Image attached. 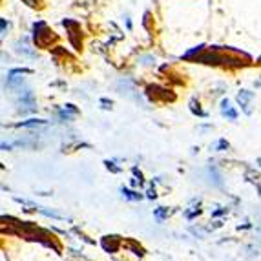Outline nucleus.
<instances>
[{
  "label": "nucleus",
  "instance_id": "nucleus-1",
  "mask_svg": "<svg viewBox=\"0 0 261 261\" xmlns=\"http://www.w3.org/2000/svg\"><path fill=\"white\" fill-rule=\"evenodd\" d=\"M221 114L225 115V117L230 119V121H236V119H237L236 110H234V108L230 106V103H228V99H223V101H221Z\"/></svg>",
  "mask_w": 261,
  "mask_h": 261
},
{
  "label": "nucleus",
  "instance_id": "nucleus-2",
  "mask_svg": "<svg viewBox=\"0 0 261 261\" xmlns=\"http://www.w3.org/2000/svg\"><path fill=\"white\" fill-rule=\"evenodd\" d=\"M254 97L252 95V92H246V90H243V92H239V95H237V101H239V104L243 106V110H245L246 114H250V108H248V101Z\"/></svg>",
  "mask_w": 261,
  "mask_h": 261
},
{
  "label": "nucleus",
  "instance_id": "nucleus-3",
  "mask_svg": "<svg viewBox=\"0 0 261 261\" xmlns=\"http://www.w3.org/2000/svg\"><path fill=\"white\" fill-rule=\"evenodd\" d=\"M103 248L106 252H115V250H117V248H119L117 237H114V236H112V237H110V236L104 237V239H103Z\"/></svg>",
  "mask_w": 261,
  "mask_h": 261
},
{
  "label": "nucleus",
  "instance_id": "nucleus-4",
  "mask_svg": "<svg viewBox=\"0 0 261 261\" xmlns=\"http://www.w3.org/2000/svg\"><path fill=\"white\" fill-rule=\"evenodd\" d=\"M17 51L19 53H24V55H28V57H35V53L31 51L28 46H22V44H17Z\"/></svg>",
  "mask_w": 261,
  "mask_h": 261
},
{
  "label": "nucleus",
  "instance_id": "nucleus-5",
  "mask_svg": "<svg viewBox=\"0 0 261 261\" xmlns=\"http://www.w3.org/2000/svg\"><path fill=\"white\" fill-rule=\"evenodd\" d=\"M121 192H123L124 196L128 197V199H133V201H137V199H141V194L130 192V190H126V188H121Z\"/></svg>",
  "mask_w": 261,
  "mask_h": 261
},
{
  "label": "nucleus",
  "instance_id": "nucleus-6",
  "mask_svg": "<svg viewBox=\"0 0 261 261\" xmlns=\"http://www.w3.org/2000/svg\"><path fill=\"white\" fill-rule=\"evenodd\" d=\"M40 124H46V121H26V123H20L19 126H30V128H33V126H40Z\"/></svg>",
  "mask_w": 261,
  "mask_h": 261
},
{
  "label": "nucleus",
  "instance_id": "nucleus-7",
  "mask_svg": "<svg viewBox=\"0 0 261 261\" xmlns=\"http://www.w3.org/2000/svg\"><path fill=\"white\" fill-rule=\"evenodd\" d=\"M164 216H166V208H157V210H155V217H157L159 221H163Z\"/></svg>",
  "mask_w": 261,
  "mask_h": 261
},
{
  "label": "nucleus",
  "instance_id": "nucleus-8",
  "mask_svg": "<svg viewBox=\"0 0 261 261\" xmlns=\"http://www.w3.org/2000/svg\"><path fill=\"white\" fill-rule=\"evenodd\" d=\"M221 148H228V143L225 141V139H221V141L216 144V150H221Z\"/></svg>",
  "mask_w": 261,
  "mask_h": 261
},
{
  "label": "nucleus",
  "instance_id": "nucleus-9",
  "mask_svg": "<svg viewBox=\"0 0 261 261\" xmlns=\"http://www.w3.org/2000/svg\"><path fill=\"white\" fill-rule=\"evenodd\" d=\"M6 26H10V24H6V19H2V37L6 35Z\"/></svg>",
  "mask_w": 261,
  "mask_h": 261
},
{
  "label": "nucleus",
  "instance_id": "nucleus-10",
  "mask_svg": "<svg viewBox=\"0 0 261 261\" xmlns=\"http://www.w3.org/2000/svg\"><path fill=\"white\" fill-rule=\"evenodd\" d=\"M148 197H155V190H152V188H150V190H148Z\"/></svg>",
  "mask_w": 261,
  "mask_h": 261
}]
</instances>
